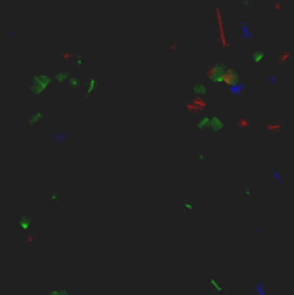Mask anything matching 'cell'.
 Returning a JSON list of instances; mask_svg holds the SVG:
<instances>
[{"instance_id":"cell-1","label":"cell","mask_w":294,"mask_h":295,"mask_svg":"<svg viewBox=\"0 0 294 295\" xmlns=\"http://www.w3.org/2000/svg\"><path fill=\"white\" fill-rule=\"evenodd\" d=\"M49 83H50V78L49 76H37V78H33V85H31V92L33 93H42L47 86H49Z\"/></svg>"},{"instance_id":"cell-2","label":"cell","mask_w":294,"mask_h":295,"mask_svg":"<svg viewBox=\"0 0 294 295\" xmlns=\"http://www.w3.org/2000/svg\"><path fill=\"white\" fill-rule=\"evenodd\" d=\"M42 119H43V112H42V111H37L35 114H33V116H31V117H30V124H31V126H35L38 121H42Z\"/></svg>"},{"instance_id":"cell-3","label":"cell","mask_w":294,"mask_h":295,"mask_svg":"<svg viewBox=\"0 0 294 295\" xmlns=\"http://www.w3.org/2000/svg\"><path fill=\"white\" fill-rule=\"evenodd\" d=\"M69 85H71L73 88L80 86V79H78V78H69Z\"/></svg>"},{"instance_id":"cell-4","label":"cell","mask_w":294,"mask_h":295,"mask_svg":"<svg viewBox=\"0 0 294 295\" xmlns=\"http://www.w3.org/2000/svg\"><path fill=\"white\" fill-rule=\"evenodd\" d=\"M55 78H57L59 81H66V79H69V78H68V74H66V73H59L57 76H55Z\"/></svg>"},{"instance_id":"cell-5","label":"cell","mask_w":294,"mask_h":295,"mask_svg":"<svg viewBox=\"0 0 294 295\" xmlns=\"http://www.w3.org/2000/svg\"><path fill=\"white\" fill-rule=\"evenodd\" d=\"M253 59H254V60H256V62H259V60H261V59H263V54H259V52H256V54H254V55H253Z\"/></svg>"},{"instance_id":"cell-6","label":"cell","mask_w":294,"mask_h":295,"mask_svg":"<svg viewBox=\"0 0 294 295\" xmlns=\"http://www.w3.org/2000/svg\"><path fill=\"white\" fill-rule=\"evenodd\" d=\"M194 92L196 93H204L206 90H204V86H194Z\"/></svg>"},{"instance_id":"cell-7","label":"cell","mask_w":294,"mask_h":295,"mask_svg":"<svg viewBox=\"0 0 294 295\" xmlns=\"http://www.w3.org/2000/svg\"><path fill=\"white\" fill-rule=\"evenodd\" d=\"M93 88H95V79H90V85H88V93L92 92Z\"/></svg>"}]
</instances>
